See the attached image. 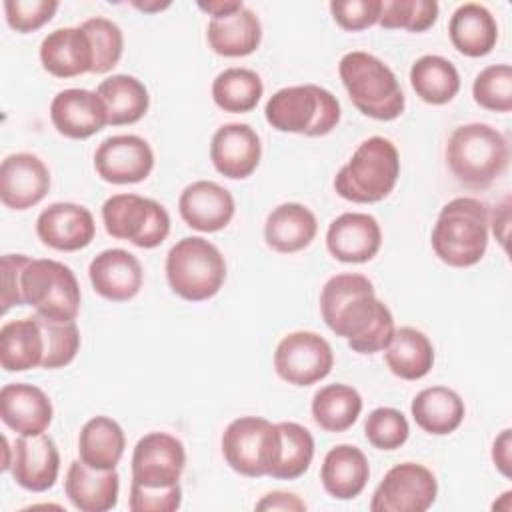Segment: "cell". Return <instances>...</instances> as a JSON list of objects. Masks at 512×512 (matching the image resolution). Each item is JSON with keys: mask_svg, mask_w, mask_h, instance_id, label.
I'll use <instances>...</instances> for the list:
<instances>
[{"mask_svg": "<svg viewBox=\"0 0 512 512\" xmlns=\"http://www.w3.org/2000/svg\"><path fill=\"white\" fill-rule=\"evenodd\" d=\"M490 210L484 202L458 196L444 204L432 228V250L452 268L478 264L488 248Z\"/></svg>", "mask_w": 512, "mask_h": 512, "instance_id": "7a4b0ae2", "label": "cell"}, {"mask_svg": "<svg viewBox=\"0 0 512 512\" xmlns=\"http://www.w3.org/2000/svg\"><path fill=\"white\" fill-rule=\"evenodd\" d=\"M178 212L186 226L198 232H218L234 218L236 204L224 186L212 180H196L182 190Z\"/></svg>", "mask_w": 512, "mask_h": 512, "instance_id": "7402d4cb", "label": "cell"}, {"mask_svg": "<svg viewBox=\"0 0 512 512\" xmlns=\"http://www.w3.org/2000/svg\"><path fill=\"white\" fill-rule=\"evenodd\" d=\"M278 428L260 416H240L232 420L222 434V454L226 464L248 478L268 476Z\"/></svg>", "mask_w": 512, "mask_h": 512, "instance_id": "30bf717a", "label": "cell"}, {"mask_svg": "<svg viewBox=\"0 0 512 512\" xmlns=\"http://www.w3.org/2000/svg\"><path fill=\"white\" fill-rule=\"evenodd\" d=\"M438 10L434 0H384L378 24L386 30L424 32L438 20Z\"/></svg>", "mask_w": 512, "mask_h": 512, "instance_id": "60d3db41", "label": "cell"}, {"mask_svg": "<svg viewBox=\"0 0 512 512\" xmlns=\"http://www.w3.org/2000/svg\"><path fill=\"white\" fill-rule=\"evenodd\" d=\"M206 40L218 56H248L260 46L262 40L260 18L246 6L228 16L210 18L206 28Z\"/></svg>", "mask_w": 512, "mask_h": 512, "instance_id": "f1b7e54d", "label": "cell"}, {"mask_svg": "<svg viewBox=\"0 0 512 512\" xmlns=\"http://www.w3.org/2000/svg\"><path fill=\"white\" fill-rule=\"evenodd\" d=\"M166 280L172 292L188 302L208 300L226 280L224 256L206 238L186 236L166 254Z\"/></svg>", "mask_w": 512, "mask_h": 512, "instance_id": "52a82bcc", "label": "cell"}, {"mask_svg": "<svg viewBox=\"0 0 512 512\" xmlns=\"http://www.w3.org/2000/svg\"><path fill=\"white\" fill-rule=\"evenodd\" d=\"M50 190L48 166L30 152H16L0 164V200L10 210H28Z\"/></svg>", "mask_w": 512, "mask_h": 512, "instance_id": "9a60e30c", "label": "cell"}, {"mask_svg": "<svg viewBox=\"0 0 512 512\" xmlns=\"http://www.w3.org/2000/svg\"><path fill=\"white\" fill-rule=\"evenodd\" d=\"M382 244L378 220L366 212H344L334 218L326 230L328 252L346 264L372 260Z\"/></svg>", "mask_w": 512, "mask_h": 512, "instance_id": "ffe728a7", "label": "cell"}, {"mask_svg": "<svg viewBox=\"0 0 512 512\" xmlns=\"http://www.w3.org/2000/svg\"><path fill=\"white\" fill-rule=\"evenodd\" d=\"M36 234L42 244L54 250L76 252L94 240L96 224L88 208L74 202H54L38 214Z\"/></svg>", "mask_w": 512, "mask_h": 512, "instance_id": "e0dca14e", "label": "cell"}, {"mask_svg": "<svg viewBox=\"0 0 512 512\" xmlns=\"http://www.w3.org/2000/svg\"><path fill=\"white\" fill-rule=\"evenodd\" d=\"M398 176L400 156L392 140L384 136H370L338 170L334 190L348 202L374 204L394 190Z\"/></svg>", "mask_w": 512, "mask_h": 512, "instance_id": "277c9868", "label": "cell"}, {"mask_svg": "<svg viewBox=\"0 0 512 512\" xmlns=\"http://www.w3.org/2000/svg\"><path fill=\"white\" fill-rule=\"evenodd\" d=\"M362 412V396L348 384L322 386L312 398V418L326 432L348 430Z\"/></svg>", "mask_w": 512, "mask_h": 512, "instance_id": "8d00e7d4", "label": "cell"}, {"mask_svg": "<svg viewBox=\"0 0 512 512\" xmlns=\"http://www.w3.org/2000/svg\"><path fill=\"white\" fill-rule=\"evenodd\" d=\"M472 96L478 106L492 112L512 110V68L510 64H492L480 70L472 84Z\"/></svg>", "mask_w": 512, "mask_h": 512, "instance_id": "b9f144b4", "label": "cell"}, {"mask_svg": "<svg viewBox=\"0 0 512 512\" xmlns=\"http://www.w3.org/2000/svg\"><path fill=\"white\" fill-rule=\"evenodd\" d=\"M256 510H284V512H304L306 504L288 492H270L258 504Z\"/></svg>", "mask_w": 512, "mask_h": 512, "instance_id": "681fc988", "label": "cell"}, {"mask_svg": "<svg viewBox=\"0 0 512 512\" xmlns=\"http://www.w3.org/2000/svg\"><path fill=\"white\" fill-rule=\"evenodd\" d=\"M22 298L36 314L52 320H76L80 286L74 272L52 258H32L22 272Z\"/></svg>", "mask_w": 512, "mask_h": 512, "instance_id": "ba28073f", "label": "cell"}, {"mask_svg": "<svg viewBox=\"0 0 512 512\" xmlns=\"http://www.w3.org/2000/svg\"><path fill=\"white\" fill-rule=\"evenodd\" d=\"M382 0H334L330 2V12L334 22L348 30L360 32L378 24Z\"/></svg>", "mask_w": 512, "mask_h": 512, "instance_id": "f6af8a7d", "label": "cell"}, {"mask_svg": "<svg viewBox=\"0 0 512 512\" xmlns=\"http://www.w3.org/2000/svg\"><path fill=\"white\" fill-rule=\"evenodd\" d=\"M318 222L310 208L298 202H284L276 206L264 224L266 244L280 254H294L304 250L316 236Z\"/></svg>", "mask_w": 512, "mask_h": 512, "instance_id": "83f0119b", "label": "cell"}, {"mask_svg": "<svg viewBox=\"0 0 512 512\" xmlns=\"http://www.w3.org/2000/svg\"><path fill=\"white\" fill-rule=\"evenodd\" d=\"M182 504L180 482L166 488H146L130 482L128 508L132 512H174Z\"/></svg>", "mask_w": 512, "mask_h": 512, "instance_id": "bcb514c9", "label": "cell"}, {"mask_svg": "<svg viewBox=\"0 0 512 512\" xmlns=\"http://www.w3.org/2000/svg\"><path fill=\"white\" fill-rule=\"evenodd\" d=\"M500 214L494 210V220H492V228H494V236L500 240L502 246H506V230H508V222H510V198L506 196L502 206H500Z\"/></svg>", "mask_w": 512, "mask_h": 512, "instance_id": "816d5d0a", "label": "cell"}, {"mask_svg": "<svg viewBox=\"0 0 512 512\" xmlns=\"http://www.w3.org/2000/svg\"><path fill=\"white\" fill-rule=\"evenodd\" d=\"M410 86L420 100L440 106L458 94L460 74L450 60L438 54H424L410 68Z\"/></svg>", "mask_w": 512, "mask_h": 512, "instance_id": "d590c367", "label": "cell"}, {"mask_svg": "<svg viewBox=\"0 0 512 512\" xmlns=\"http://www.w3.org/2000/svg\"><path fill=\"white\" fill-rule=\"evenodd\" d=\"M96 174L110 184H136L150 176L154 152L136 134H116L102 140L94 152Z\"/></svg>", "mask_w": 512, "mask_h": 512, "instance_id": "5bb4252c", "label": "cell"}, {"mask_svg": "<svg viewBox=\"0 0 512 512\" xmlns=\"http://www.w3.org/2000/svg\"><path fill=\"white\" fill-rule=\"evenodd\" d=\"M10 472L18 486L30 492L50 490L60 472V452L56 442L46 436H20L12 446Z\"/></svg>", "mask_w": 512, "mask_h": 512, "instance_id": "d6986e66", "label": "cell"}, {"mask_svg": "<svg viewBox=\"0 0 512 512\" xmlns=\"http://www.w3.org/2000/svg\"><path fill=\"white\" fill-rule=\"evenodd\" d=\"M50 120L58 134L70 140H86L108 124V110L98 92L66 88L52 98Z\"/></svg>", "mask_w": 512, "mask_h": 512, "instance_id": "2e32d148", "label": "cell"}, {"mask_svg": "<svg viewBox=\"0 0 512 512\" xmlns=\"http://www.w3.org/2000/svg\"><path fill=\"white\" fill-rule=\"evenodd\" d=\"M446 162L462 186L484 190L508 168V140L490 124H462L448 138Z\"/></svg>", "mask_w": 512, "mask_h": 512, "instance_id": "3957f363", "label": "cell"}, {"mask_svg": "<svg viewBox=\"0 0 512 512\" xmlns=\"http://www.w3.org/2000/svg\"><path fill=\"white\" fill-rule=\"evenodd\" d=\"M340 80L352 104L374 120H396L406 106L396 74L374 54L354 50L340 58Z\"/></svg>", "mask_w": 512, "mask_h": 512, "instance_id": "5b68a950", "label": "cell"}, {"mask_svg": "<svg viewBox=\"0 0 512 512\" xmlns=\"http://www.w3.org/2000/svg\"><path fill=\"white\" fill-rule=\"evenodd\" d=\"M44 348V334L36 314L10 320L0 328V364L6 372L42 368Z\"/></svg>", "mask_w": 512, "mask_h": 512, "instance_id": "f546056e", "label": "cell"}, {"mask_svg": "<svg viewBox=\"0 0 512 512\" xmlns=\"http://www.w3.org/2000/svg\"><path fill=\"white\" fill-rule=\"evenodd\" d=\"M438 494V482L430 468L416 462L392 466L376 486L372 512H424Z\"/></svg>", "mask_w": 512, "mask_h": 512, "instance_id": "8fae6325", "label": "cell"}, {"mask_svg": "<svg viewBox=\"0 0 512 512\" xmlns=\"http://www.w3.org/2000/svg\"><path fill=\"white\" fill-rule=\"evenodd\" d=\"M32 258L26 254H4L2 256V314H6L12 306H24L22 298V272Z\"/></svg>", "mask_w": 512, "mask_h": 512, "instance_id": "7dc6e473", "label": "cell"}, {"mask_svg": "<svg viewBox=\"0 0 512 512\" xmlns=\"http://www.w3.org/2000/svg\"><path fill=\"white\" fill-rule=\"evenodd\" d=\"M264 92L260 76L250 68H226L212 82L214 104L232 114H244L258 106Z\"/></svg>", "mask_w": 512, "mask_h": 512, "instance_id": "74e56055", "label": "cell"}, {"mask_svg": "<svg viewBox=\"0 0 512 512\" xmlns=\"http://www.w3.org/2000/svg\"><path fill=\"white\" fill-rule=\"evenodd\" d=\"M126 436L122 426L108 416L90 418L78 434V456L96 470H114L124 454Z\"/></svg>", "mask_w": 512, "mask_h": 512, "instance_id": "d6a6232c", "label": "cell"}, {"mask_svg": "<svg viewBox=\"0 0 512 512\" xmlns=\"http://www.w3.org/2000/svg\"><path fill=\"white\" fill-rule=\"evenodd\" d=\"M364 436L378 450H396L408 440L410 426L400 410L382 406L366 416Z\"/></svg>", "mask_w": 512, "mask_h": 512, "instance_id": "7bdbcfd3", "label": "cell"}, {"mask_svg": "<svg viewBox=\"0 0 512 512\" xmlns=\"http://www.w3.org/2000/svg\"><path fill=\"white\" fill-rule=\"evenodd\" d=\"M410 412L424 432L432 436H446L462 424L466 406L458 392L446 386H430L414 396Z\"/></svg>", "mask_w": 512, "mask_h": 512, "instance_id": "4dcf8cb0", "label": "cell"}, {"mask_svg": "<svg viewBox=\"0 0 512 512\" xmlns=\"http://www.w3.org/2000/svg\"><path fill=\"white\" fill-rule=\"evenodd\" d=\"M92 46V74L110 72L122 58L124 36L116 22L94 16L80 24Z\"/></svg>", "mask_w": 512, "mask_h": 512, "instance_id": "f35d334b", "label": "cell"}, {"mask_svg": "<svg viewBox=\"0 0 512 512\" xmlns=\"http://www.w3.org/2000/svg\"><path fill=\"white\" fill-rule=\"evenodd\" d=\"M58 10L56 0H6L4 14L12 30L20 34L34 32L48 24Z\"/></svg>", "mask_w": 512, "mask_h": 512, "instance_id": "ee69618b", "label": "cell"}, {"mask_svg": "<svg viewBox=\"0 0 512 512\" xmlns=\"http://www.w3.org/2000/svg\"><path fill=\"white\" fill-rule=\"evenodd\" d=\"M44 334L42 368L56 370L68 366L80 350V330L74 320H52L36 314Z\"/></svg>", "mask_w": 512, "mask_h": 512, "instance_id": "ab89813d", "label": "cell"}, {"mask_svg": "<svg viewBox=\"0 0 512 512\" xmlns=\"http://www.w3.org/2000/svg\"><path fill=\"white\" fill-rule=\"evenodd\" d=\"M320 312L326 326L358 354L384 350L396 330L390 308L376 298L374 284L364 274L332 276L320 292Z\"/></svg>", "mask_w": 512, "mask_h": 512, "instance_id": "6da1fadb", "label": "cell"}, {"mask_svg": "<svg viewBox=\"0 0 512 512\" xmlns=\"http://www.w3.org/2000/svg\"><path fill=\"white\" fill-rule=\"evenodd\" d=\"M492 460H494V466L506 476L510 478L512 474V430L506 428L502 430L494 444H492Z\"/></svg>", "mask_w": 512, "mask_h": 512, "instance_id": "c3c4849f", "label": "cell"}, {"mask_svg": "<svg viewBox=\"0 0 512 512\" xmlns=\"http://www.w3.org/2000/svg\"><path fill=\"white\" fill-rule=\"evenodd\" d=\"M54 408L46 392L34 384L12 382L0 390V418L20 436L44 434L52 422Z\"/></svg>", "mask_w": 512, "mask_h": 512, "instance_id": "603a6c76", "label": "cell"}, {"mask_svg": "<svg viewBox=\"0 0 512 512\" xmlns=\"http://www.w3.org/2000/svg\"><path fill=\"white\" fill-rule=\"evenodd\" d=\"M266 122L278 132L326 136L340 122L338 98L316 84L280 88L264 108Z\"/></svg>", "mask_w": 512, "mask_h": 512, "instance_id": "8992f818", "label": "cell"}, {"mask_svg": "<svg viewBox=\"0 0 512 512\" xmlns=\"http://www.w3.org/2000/svg\"><path fill=\"white\" fill-rule=\"evenodd\" d=\"M40 62L56 78L92 72V46L86 32L80 26L48 32L40 42Z\"/></svg>", "mask_w": 512, "mask_h": 512, "instance_id": "d4e9b609", "label": "cell"}, {"mask_svg": "<svg viewBox=\"0 0 512 512\" xmlns=\"http://www.w3.org/2000/svg\"><path fill=\"white\" fill-rule=\"evenodd\" d=\"M102 222L112 238L138 248H156L170 234L168 210L140 194H112L102 204Z\"/></svg>", "mask_w": 512, "mask_h": 512, "instance_id": "9c48e42d", "label": "cell"}, {"mask_svg": "<svg viewBox=\"0 0 512 512\" xmlns=\"http://www.w3.org/2000/svg\"><path fill=\"white\" fill-rule=\"evenodd\" d=\"M274 462L268 472L276 480H296L312 464L314 438L308 428L298 422H278Z\"/></svg>", "mask_w": 512, "mask_h": 512, "instance_id": "e575fe53", "label": "cell"}, {"mask_svg": "<svg viewBox=\"0 0 512 512\" xmlns=\"http://www.w3.org/2000/svg\"><path fill=\"white\" fill-rule=\"evenodd\" d=\"M448 34L452 46L470 58H480L492 52L498 40V24L492 12L478 4H460L448 22Z\"/></svg>", "mask_w": 512, "mask_h": 512, "instance_id": "4316f807", "label": "cell"}, {"mask_svg": "<svg viewBox=\"0 0 512 512\" xmlns=\"http://www.w3.org/2000/svg\"><path fill=\"white\" fill-rule=\"evenodd\" d=\"M334 366L332 346L310 330L286 334L274 350L276 374L294 386H312L326 378Z\"/></svg>", "mask_w": 512, "mask_h": 512, "instance_id": "7c38bea8", "label": "cell"}, {"mask_svg": "<svg viewBox=\"0 0 512 512\" xmlns=\"http://www.w3.org/2000/svg\"><path fill=\"white\" fill-rule=\"evenodd\" d=\"M384 360L394 376L420 380L434 366V346L424 332L402 326L394 330L390 344L384 348Z\"/></svg>", "mask_w": 512, "mask_h": 512, "instance_id": "1f68e13d", "label": "cell"}, {"mask_svg": "<svg viewBox=\"0 0 512 512\" xmlns=\"http://www.w3.org/2000/svg\"><path fill=\"white\" fill-rule=\"evenodd\" d=\"M96 92L106 104L108 124L112 126L138 122L150 106L148 88L144 86V82L130 74H114L102 80Z\"/></svg>", "mask_w": 512, "mask_h": 512, "instance_id": "836d02e7", "label": "cell"}, {"mask_svg": "<svg viewBox=\"0 0 512 512\" xmlns=\"http://www.w3.org/2000/svg\"><path fill=\"white\" fill-rule=\"evenodd\" d=\"M64 492L80 512H106L118 504L120 476L116 468L96 470L82 460H74L66 470Z\"/></svg>", "mask_w": 512, "mask_h": 512, "instance_id": "cb8c5ba5", "label": "cell"}, {"mask_svg": "<svg viewBox=\"0 0 512 512\" xmlns=\"http://www.w3.org/2000/svg\"><path fill=\"white\" fill-rule=\"evenodd\" d=\"M132 6L142 12H160V10L168 8L170 2H158V0L156 2H132Z\"/></svg>", "mask_w": 512, "mask_h": 512, "instance_id": "f5cc1de1", "label": "cell"}, {"mask_svg": "<svg viewBox=\"0 0 512 512\" xmlns=\"http://www.w3.org/2000/svg\"><path fill=\"white\" fill-rule=\"evenodd\" d=\"M186 466L184 444L168 432L144 434L132 452V482L146 488L178 484Z\"/></svg>", "mask_w": 512, "mask_h": 512, "instance_id": "4fadbf2b", "label": "cell"}, {"mask_svg": "<svg viewBox=\"0 0 512 512\" xmlns=\"http://www.w3.org/2000/svg\"><path fill=\"white\" fill-rule=\"evenodd\" d=\"M88 278L96 294L112 302L132 300L144 282L140 260L124 248H108L96 254L88 266Z\"/></svg>", "mask_w": 512, "mask_h": 512, "instance_id": "44dd1931", "label": "cell"}, {"mask_svg": "<svg viewBox=\"0 0 512 512\" xmlns=\"http://www.w3.org/2000/svg\"><path fill=\"white\" fill-rule=\"evenodd\" d=\"M260 158V136L250 124L230 122L214 132L210 142V160L222 176L230 180H244L258 168Z\"/></svg>", "mask_w": 512, "mask_h": 512, "instance_id": "ac0fdd59", "label": "cell"}, {"mask_svg": "<svg viewBox=\"0 0 512 512\" xmlns=\"http://www.w3.org/2000/svg\"><path fill=\"white\" fill-rule=\"evenodd\" d=\"M370 466L366 454L352 444H338L324 456L320 480L324 490L336 500L356 498L368 484Z\"/></svg>", "mask_w": 512, "mask_h": 512, "instance_id": "484cf974", "label": "cell"}, {"mask_svg": "<svg viewBox=\"0 0 512 512\" xmlns=\"http://www.w3.org/2000/svg\"><path fill=\"white\" fill-rule=\"evenodd\" d=\"M244 4L242 0H212V2H198V8L206 14H210L212 18L218 16H228L236 10H240Z\"/></svg>", "mask_w": 512, "mask_h": 512, "instance_id": "f907efd6", "label": "cell"}]
</instances>
